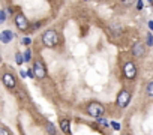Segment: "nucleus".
I'll use <instances>...</instances> for the list:
<instances>
[{"label":"nucleus","instance_id":"f257e3e1","mask_svg":"<svg viewBox=\"0 0 153 135\" xmlns=\"http://www.w3.org/2000/svg\"><path fill=\"white\" fill-rule=\"evenodd\" d=\"M41 41H42L44 47L53 48V47H56V45L59 44L60 38H59V33H57L56 30H53V29H48V30H45V32L42 33V36H41Z\"/></svg>","mask_w":153,"mask_h":135},{"label":"nucleus","instance_id":"f03ea898","mask_svg":"<svg viewBox=\"0 0 153 135\" xmlns=\"http://www.w3.org/2000/svg\"><path fill=\"white\" fill-rule=\"evenodd\" d=\"M86 111H87L89 116H92V117H95V119H101V117H104V114H105V107H104L101 102L93 101V102H90V104L87 105Z\"/></svg>","mask_w":153,"mask_h":135},{"label":"nucleus","instance_id":"7ed1b4c3","mask_svg":"<svg viewBox=\"0 0 153 135\" xmlns=\"http://www.w3.org/2000/svg\"><path fill=\"white\" fill-rule=\"evenodd\" d=\"M129 102H131V92L126 90V89H122L119 92L117 98H116V105L119 108H125V107L129 105Z\"/></svg>","mask_w":153,"mask_h":135},{"label":"nucleus","instance_id":"20e7f679","mask_svg":"<svg viewBox=\"0 0 153 135\" xmlns=\"http://www.w3.org/2000/svg\"><path fill=\"white\" fill-rule=\"evenodd\" d=\"M33 72H35V77L38 80H44L47 77V68L44 65L42 60H36L35 65H33Z\"/></svg>","mask_w":153,"mask_h":135},{"label":"nucleus","instance_id":"39448f33","mask_svg":"<svg viewBox=\"0 0 153 135\" xmlns=\"http://www.w3.org/2000/svg\"><path fill=\"white\" fill-rule=\"evenodd\" d=\"M123 75L126 80H134L137 77V66L134 62H126L123 66Z\"/></svg>","mask_w":153,"mask_h":135},{"label":"nucleus","instance_id":"423d86ee","mask_svg":"<svg viewBox=\"0 0 153 135\" xmlns=\"http://www.w3.org/2000/svg\"><path fill=\"white\" fill-rule=\"evenodd\" d=\"M2 81H3L5 87H8V89H11V90L17 87V78H15V75H14V74H9V72L3 74Z\"/></svg>","mask_w":153,"mask_h":135},{"label":"nucleus","instance_id":"0eeeda50","mask_svg":"<svg viewBox=\"0 0 153 135\" xmlns=\"http://www.w3.org/2000/svg\"><path fill=\"white\" fill-rule=\"evenodd\" d=\"M144 54H146V45H144V42L137 41L132 45V56L134 57H143Z\"/></svg>","mask_w":153,"mask_h":135},{"label":"nucleus","instance_id":"6e6552de","mask_svg":"<svg viewBox=\"0 0 153 135\" xmlns=\"http://www.w3.org/2000/svg\"><path fill=\"white\" fill-rule=\"evenodd\" d=\"M15 26L20 29V30H29V20L23 15V14H18L15 15Z\"/></svg>","mask_w":153,"mask_h":135},{"label":"nucleus","instance_id":"1a4fd4ad","mask_svg":"<svg viewBox=\"0 0 153 135\" xmlns=\"http://www.w3.org/2000/svg\"><path fill=\"white\" fill-rule=\"evenodd\" d=\"M14 38H15V35L11 30H3L2 33H0V41H2L3 44H9Z\"/></svg>","mask_w":153,"mask_h":135},{"label":"nucleus","instance_id":"9d476101","mask_svg":"<svg viewBox=\"0 0 153 135\" xmlns=\"http://www.w3.org/2000/svg\"><path fill=\"white\" fill-rule=\"evenodd\" d=\"M69 125H71V122H69L68 119H62V120H60V129H62L63 134H69V132H71Z\"/></svg>","mask_w":153,"mask_h":135},{"label":"nucleus","instance_id":"9b49d317","mask_svg":"<svg viewBox=\"0 0 153 135\" xmlns=\"http://www.w3.org/2000/svg\"><path fill=\"white\" fill-rule=\"evenodd\" d=\"M45 131L48 132V135H57V129H56V126L51 122H47L45 123Z\"/></svg>","mask_w":153,"mask_h":135},{"label":"nucleus","instance_id":"f8f14e48","mask_svg":"<svg viewBox=\"0 0 153 135\" xmlns=\"http://www.w3.org/2000/svg\"><path fill=\"white\" fill-rule=\"evenodd\" d=\"M146 92H147V96L153 99V81L147 84V89H146Z\"/></svg>","mask_w":153,"mask_h":135},{"label":"nucleus","instance_id":"ddd939ff","mask_svg":"<svg viewBox=\"0 0 153 135\" xmlns=\"http://www.w3.org/2000/svg\"><path fill=\"white\" fill-rule=\"evenodd\" d=\"M15 60H17L18 65H23V62H24V56H23L21 53H17V54H15Z\"/></svg>","mask_w":153,"mask_h":135},{"label":"nucleus","instance_id":"4468645a","mask_svg":"<svg viewBox=\"0 0 153 135\" xmlns=\"http://www.w3.org/2000/svg\"><path fill=\"white\" fill-rule=\"evenodd\" d=\"M0 135H11V132L6 126H0Z\"/></svg>","mask_w":153,"mask_h":135},{"label":"nucleus","instance_id":"2eb2a0df","mask_svg":"<svg viewBox=\"0 0 153 135\" xmlns=\"http://www.w3.org/2000/svg\"><path fill=\"white\" fill-rule=\"evenodd\" d=\"M30 59H32V51L30 50H26L24 51V62H30Z\"/></svg>","mask_w":153,"mask_h":135},{"label":"nucleus","instance_id":"dca6fc26","mask_svg":"<svg viewBox=\"0 0 153 135\" xmlns=\"http://www.w3.org/2000/svg\"><path fill=\"white\" fill-rule=\"evenodd\" d=\"M96 122H98L101 126H104V128H108V122H107V120H104L102 117H101V119H96Z\"/></svg>","mask_w":153,"mask_h":135},{"label":"nucleus","instance_id":"f3484780","mask_svg":"<svg viewBox=\"0 0 153 135\" xmlns=\"http://www.w3.org/2000/svg\"><path fill=\"white\" fill-rule=\"evenodd\" d=\"M120 2H122V5H125V6H132L135 0H120Z\"/></svg>","mask_w":153,"mask_h":135},{"label":"nucleus","instance_id":"a211bd4d","mask_svg":"<svg viewBox=\"0 0 153 135\" xmlns=\"http://www.w3.org/2000/svg\"><path fill=\"white\" fill-rule=\"evenodd\" d=\"M146 39H147V41H146V44H147V45H152V44H153V38H152V35H150V33H147Z\"/></svg>","mask_w":153,"mask_h":135},{"label":"nucleus","instance_id":"6ab92c4d","mask_svg":"<svg viewBox=\"0 0 153 135\" xmlns=\"http://www.w3.org/2000/svg\"><path fill=\"white\" fill-rule=\"evenodd\" d=\"M5 20H6V12L2 11L0 12V23H5Z\"/></svg>","mask_w":153,"mask_h":135},{"label":"nucleus","instance_id":"aec40b11","mask_svg":"<svg viewBox=\"0 0 153 135\" xmlns=\"http://www.w3.org/2000/svg\"><path fill=\"white\" fill-rule=\"evenodd\" d=\"M30 42H32V39H30V38H24V39L21 41V44H23V45H30Z\"/></svg>","mask_w":153,"mask_h":135},{"label":"nucleus","instance_id":"412c9836","mask_svg":"<svg viewBox=\"0 0 153 135\" xmlns=\"http://www.w3.org/2000/svg\"><path fill=\"white\" fill-rule=\"evenodd\" d=\"M27 77H30V78H36V77H35V72H33V69H29V71H27Z\"/></svg>","mask_w":153,"mask_h":135},{"label":"nucleus","instance_id":"4be33fe9","mask_svg":"<svg viewBox=\"0 0 153 135\" xmlns=\"http://www.w3.org/2000/svg\"><path fill=\"white\" fill-rule=\"evenodd\" d=\"M111 125H113V128H114V129H116V131H119V129H120V125H119V123H117V122H113V123H111Z\"/></svg>","mask_w":153,"mask_h":135},{"label":"nucleus","instance_id":"5701e85b","mask_svg":"<svg viewBox=\"0 0 153 135\" xmlns=\"http://www.w3.org/2000/svg\"><path fill=\"white\" fill-rule=\"evenodd\" d=\"M137 9H143V2H141V0L137 2Z\"/></svg>","mask_w":153,"mask_h":135},{"label":"nucleus","instance_id":"b1692460","mask_svg":"<svg viewBox=\"0 0 153 135\" xmlns=\"http://www.w3.org/2000/svg\"><path fill=\"white\" fill-rule=\"evenodd\" d=\"M149 27H150V30H153V21H149Z\"/></svg>","mask_w":153,"mask_h":135},{"label":"nucleus","instance_id":"393cba45","mask_svg":"<svg viewBox=\"0 0 153 135\" xmlns=\"http://www.w3.org/2000/svg\"><path fill=\"white\" fill-rule=\"evenodd\" d=\"M149 2H153V0H149Z\"/></svg>","mask_w":153,"mask_h":135}]
</instances>
